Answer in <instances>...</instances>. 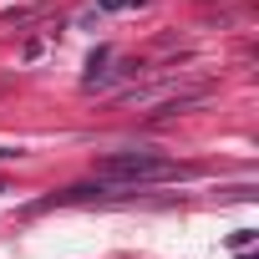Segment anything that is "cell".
<instances>
[{"label":"cell","mask_w":259,"mask_h":259,"mask_svg":"<svg viewBox=\"0 0 259 259\" xmlns=\"http://www.w3.org/2000/svg\"><path fill=\"white\" fill-rule=\"evenodd\" d=\"M11 158H21V148H0V163H11Z\"/></svg>","instance_id":"cell-4"},{"label":"cell","mask_w":259,"mask_h":259,"mask_svg":"<svg viewBox=\"0 0 259 259\" xmlns=\"http://www.w3.org/2000/svg\"><path fill=\"white\" fill-rule=\"evenodd\" d=\"M97 178L107 183H133V188H153V183H178V178H193L188 163H173L153 148H127V153H107L97 163Z\"/></svg>","instance_id":"cell-1"},{"label":"cell","mask_w":259,"mask_h":259,"mask_svg":"<svg viewBox=\"0 0 259 259\" xmlns=\"http://www.w3.org/2000/svg\"><path fill=\"white\" fill-rule=\"evenodd\" d=\"M249 239H254V229H239V234H229V249H244Z\"/></svg>","instance_id":"cell-3"},{"label":"cell","mask_w":259,"mask_h":259,"mask_svg":"<svg viewBox=\"0 0 259 259\" xmlns=\"http://www.w3.org/2000/svg\"><path fill=\"white\" fill-rule=\"evenodd\" d=\"M148 0H97V11H143Z\"/></svg>","instance_id":"cell-2"}]
</instances>
